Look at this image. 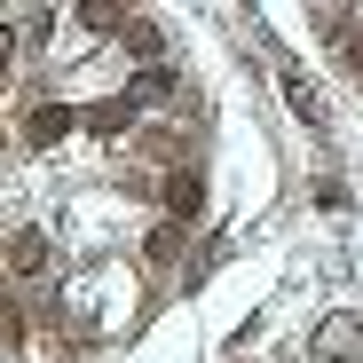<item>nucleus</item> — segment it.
Here are the masks:
<instances>
[{
  "label": "nucleus",
  "instance_id": "1",
  "mask_svg": "<svg viewBox=\"0 0 363 363\" xmlns=\"http://www.w3.org/2000/svg\"><path fill=\"white\" fill-rule=\"evenodd\" d=\"M48 269V237L40 229H16V277H40Z\"/></svg>",
  "mask_w": 363,
  "mask_h": 363
},
{
  "label": "nucleus",
  "instance_id": "2",
  "mask_svg": "<svg viewBox=\"0 0 363 363\" xmlns=\"http://www.w3.org/2000/svg\"><path fill=\"white\" fill-rule=\"evenodd\" d=\"M79 127V111H32V143H64Z\"/></svg>",
  "mask_w": 363,
  "mask_h": 363
},
{
  "label": "nucleus",
  "instance_id": "3",
  "mask_svg": "<svg viewBox=\"0 0 363 363\" xmlns=\"http://www.w3.org/2000/svg\"><path fill=\"white\" fill-rule=\"evenodd\" d=\"M316 355H332V363H340V355H363V332H355V324H332V332L316 340Z\"/></svg>",
  "mask_w": 363,
  "mask_h": 363
},
{
  "label": "nucleus",
  "instance_id": "4",
  "mask_svg": "<svg viewBox=\"0 0 363 363\" xmlns=\"http://www.w3.org/2000/svg\"><path fill=\"white\" fill-rule=\"evenodd\" d=\"M198 198H206V190H198V174H174V182H166V206H174L182 221L198 213Z\"/></svg>",
  "mask_w": 363,
  "mask_h": 363
},
{
  "label": "nucleus",
  "instance_id": "5",
  "mask_svg": "<svg viewBox=\"0 0 363 363\" xmlns=\"http://www.w3.org/2000/svg\"><path fill=\"white\" fill-rule=\"evenodd\" d=\"M127 118H135V103H95V111H87V127H103V135H118V127H127Z\"/></svg>",
  "mask_w": 363,
  "mask_h": 363
}]
</instances>
